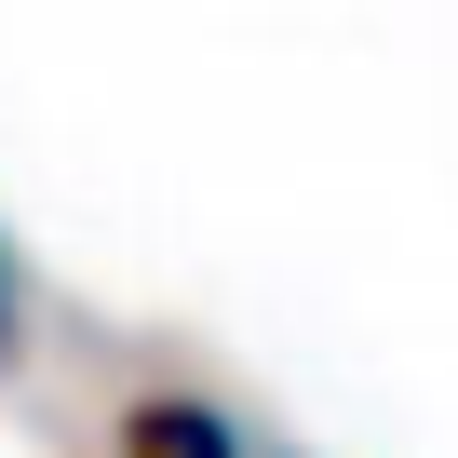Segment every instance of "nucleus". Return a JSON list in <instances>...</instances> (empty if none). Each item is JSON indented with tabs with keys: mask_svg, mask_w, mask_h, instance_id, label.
<instances>
[{
	"mask_svg": "<svg viewBox=\"0 0 458 458\" xmlns=\"http://www.w3.org/2000/svg\"><path fill=\"white\" fill-rule=\"evenodd\" d=\"M108 458H257V431L229 418L216 391H189V377H148V391L122 404V431H108Z\"/></svg>",
	"mask_w": 458,
	"mask_h": 458,
	"instance_id": "f257e3e1",
	"label": "nucleus"
},
{
	"mask_svg": "<svg viewBox=\"0 0 458 458\" xmlns=\"http://www.w3.org/2000/svg\"><path fill=\"white\" fill-rule=\"evenodd\" d=\"M270 458H297V445H270Z\"/></svg>",
	"mask_w": 458,
	"mask_h": 458,
	"instance_id": "7ed1b4c3",
	"label": "nucleus"
},
{
	"mask_svg": "<svg viewBox=\"0 0 458 458\" xmlns=\"http://www.w3.org/2000/svg\"><path fill=\"white\" fill-rule=\"evenodd\" d=\"M28 337V257H14V229H0V351Z\"/></svg>",
	"mask_w": 458,
	"mask_h": 458,
	"instance_id": "f03ea898",
	"label": "nucleus"
}]
</instances>
